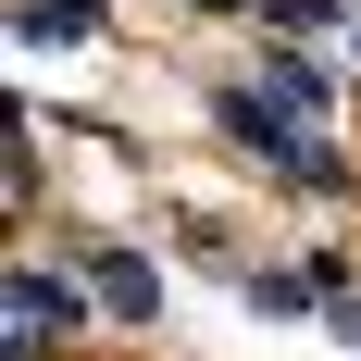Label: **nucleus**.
<instances>
[{"mask_svg": "<svg viewBox=\"0 0 361 361\" xmlns=\"http://www.w3.org/2000/svg\"><path fill=\"white\" fill-rule=\"evenodd\" d=\"M0 299H13V361H50V349L75 336V287L50 274V262H13V287H0Z\"/></svg>", "mask_w": 361, "mask_h": 361, "instance_id": "f257e3e1", "label": "nucleus"}, {"mask_svg": "<svg viewBox=\"0 0 361 361\" xmlns=\"http://www.w3.org/2000/svg\"><path fill=\"white\" fill-rule=\"evenodd\" d=\"M87 312H112V324H162V274H149L137 250H87Z\"/></svg>", "mask_w": 361, "mask_h": 361, "instance_id": "f03ea898", "label": "nucleus"}, {"mask_svg": "<svg viewBox=\"0 0 361 361\" xmlns=\"http://www.w3.org/2000/svg\"><path fill=\"white\" fill-rule=\"evenodd\" d=\"M13 25H25V37H50V50H87V37H100L112 13H100V0H25Z\"/></svg>", "mask_w": 361, "mask_h": 361, "instance_id": "7ed1b4c3", "label": "nucleus"}, {"mask_svg": "<svg viewBox=\"0 0 361 361\" xmlns=\"http://www.w3.org/2000/svg\"><path fill=\"white\" fill-rule=\"evenodd\" d=\"M262 87H274V112H324V100H336V75L299 63V50H274V63H262Z\"/></svg>", "mask_w": 361, "mask_h": 361, "instance_id": "20e7f679", "label": "nucleus"}, {"mask_svg": "<svg viewBox=\"0 0 361 361\" xmlns=\"http://www.w3.org/2000/svg\"><path fill=\"white\" fill-rule=\"evenodd\" d=\"M324 299V274H250V312H274V324H299Z\"/></svg>", "mask_w": 361, "mask_h": 361, "instance_id": "39448f33", "label": "nucleus"}, {"mask_svg": "<svg viewBox=\"0 0 361 361\" xmlns=\"http://www.w3.org/2000/svg\"><path fill=\"white\" fill-rule=\"evenodd\" d=\"M262 13H274V25H287V37H312V25H324V13H336V0H262Z\"/></svg>", "mask_w": 361, "mask_h": 361, "instance_id": "423d86ee", "label": "nucleus"}, {"mask_svg": "<svg viewBox=\"0 0 361 361\" xmlns=\"http://www.w3.org/2000/svg\"><path fill=\"white\" fill-rule=\"evenodd\" d=\"M187 13H237V0H187Z\"/></svg>", "mask_w": 361, "mask_h": 361, "instance_id": "0eeeda50", "label": "nucleus"}]
</instances>
